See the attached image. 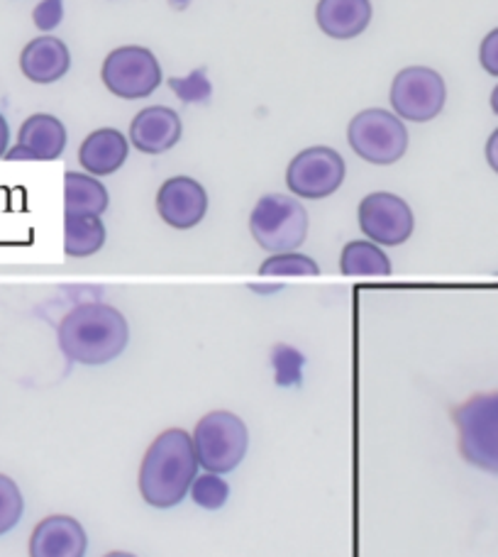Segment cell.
Returning <instances> with one entry per match:
<instances>
[{
	"label": "cell",
	"instance_id": "obj_21",
	"mask_svg": "<svg viewBox=\"0 0 498 557\" xmlns=\"http://www.w3.org/2000/svg\"><path fill=\"white\" fill-rule=\"evenodd\" d=\"M259 274L262 276H318L321 274V267L315 260L301 252H282L272 255L269 260L259 267Z\"/></svg>",
	"mask_w": 498,
	"mask_h": 557
},
{
	"label": "cell",
	"instance_id": "obj_26",
	"mask_svg": "<svg viewBox=\"0 0 498 557\" xmlns=\"http://www.w3.org/2000/svg\"><path fill=\"white\" fill-rule=\"evenodd\" d=\"M480 64L486 74L498 76V27L482 39Z\"/></svg>",
	"mask_w": 498,
	"mask_h": 557
},
{
	"label": "cell",
	"instance_id": "obj_23",
	"mask_svg": "<svg viewBox=\"0 0 498 557\" xmlns=\"http://www.w3.org/2000/svg\"><path fill=\"white\" fill-rule=\"evenodd\" d=\"M25 499L15 480L8 474H0V535H5L15 529L23 519Z\"/></svg>",
	"mask_w": 498,
	"mask_h": 557
},
{
	"label": "cell",
	"instance_id": "obj_1",
	"mask_svg": "<svg viewBox=\"0 0 498 557\" xmlns=\"http://www.w3.org/2000/svg\"><path fill=\"white\" fill-rule=\"evenodd\" d=\"M194 437L184 428H169L147 447L139 467V494L154 509L182 504L198 472Z\"/></svg>",
	"mask_w": 498,
	"mask_h": 557
},
{
	"label": "cell",
	"instance_id": "obj_17",
	"mask_svg": "<svg viewBox=\"0 0 498 557\" xmlns=\"http://www.w3.org/2000/svg\"><path fill=\"white\" fill-rule=\"evenodd\" d=\"M129 139L115 127H101L84 139L78 162L91 176H111L127 162Z\"/></svg>",
	"mask_w": 498,
	"mask_h": 557
},
{
	"label": "cell",
	"instance_id": "obj_19",
	"mask_svg": "<svg viewBox=\"0 0 498 557\" xmlns=\"http://www.w3.org/2000/svg\"><path fill=\"white\" fill-rule=\"evenodd\" d=\"M105 225L101 215H64V252L76 260L101 252Z\"/></svg>",
	"mask_w": 498,
	"mask_h": 557
},
{
	"label": "cell",
	"instance_id": "obj_13",
	"mask_svg": "<svg viewBox=\"0 0 498 557\" xmlns=\"http://www.w3.org/2000/svg\"><path fill=\"white\" fill-rule=\"evenodd\" d=\"M88 535L72 516H47L29 535V557H86Z\"/></svg>",
	"mask_w": 498,
	"mask_h": 557
},
{
	"label": "cell",
	"instance_id": "obj_27",
	"mask_svg": "<svg viewBox=\"0 0 498 557\" xmlns=\"http://www.w3.org/2000/svg\"><path fill=\"white\" fill-rule=\"evenodd\" d=\"M486 162L494 169V174H498V127L491 133V137L486 139Z\"/></svg>",
	"mask_w": 498,
	"mask_h": 557
},
{
	"label": "cell",
	"instance_id": "obj_15",
	"mask_svg": "<svg viewBox=\"0 0 498 557\" xmlns=\"http://www.w3.org/2000/svg\"><path fill=\"white\" fill-rule=\"evenodd\" d=\"M72 69V54L62 39L54 35L35 37L20 52V72L33 84H54Z\"/></svg>",
	"mask_w": 498,
	"mask_h": 557
},
{
	"label": "cell",
	"instance_id": "obj_14",
	"mask_svg": "<svg viewBox=\"0 0 498 557\" xmlns=\"http://www.w3.org/2000/svg\"><path fill=\"white\" fill-rule=\"evenodd\" d=\"M184 125L176 111L166 106H149L129 123V143L142 154H164L178 145Z\"/></svg>",
	"mask_w": 498,
	"mask_h": 557
},
{
	"label": "cell",
	"instance_id": "obj_30",
	"mask_svg": "<svg viewBox=\"0 0 498 557\" xmlns=\"http://www.w3.org/2000/svg\"><path fill=\"white\" fill-rule=\"evenodd\" d=\"M169 3H172V5L178 8V10H184L188 3H191V0H169Z\"/></svg>",
	"mask_w": 498,
	"mask_h": 557
},
{
	"label": "cell",
	"instance_id": "obj_28",
	"mask_svg": "<svg viewBox=\"0 0 498 557\" xmlns=\"http://www.w3.org/2000/svg\"><path fill=\"white\" fill-rule=\"evenodd\" d=\"M8 143H10V127L3 115H0V157H5L8 152Z\"/></svg>",
	"mask_w": 498,
	"mask_h": 557
},
{
	"label": "cell",
	"instance_id": "obj_9",
	"mask_svg": "<svg viewBox=\"0 0 498 557\" xmlns=\"http://www.w3.org/2000/svg\"><path fill=\"white\" fill-rule=\"evenodd\" d=\"M347 166L340 152L333 147H308L298 152L286 169L288 191L308 201H321L343 186Z\"/></svg>",
	"mask_w": 498,
	"mask_h": 557
},
{
	"label": "cell",
	"instance_id": "obj_7",
	"mask_svg": "<svg viewBox=\"0 0 498 557\" xmlns=\"http://www.w3.org/2000/svg\"><path fill=\"white\" fill-rule=\"evenodd\" d=\"M388 98L401 121L427 123L443 113L447 86L445 78L431 66H406L394 76Z\"/></svg>",
	"mask_w": 498,
	"mask_h": 557
},
{
	"label": "cell",
	"instance_id": "obj_24",
	"mask_svg": "<svg viewBox=\"0 0 498 557\" xmlns=\"http://www.w3.org/2000/svg\"><path fill=\"white\" fill-rule=\"evenodd\" d=\"M169 86L174 88L176 96L182 98L184 103H203L213 94V86H211V82H208L203 69H198V72L182 76V78H172Z\"/></svg>",
	"mask_w": 498,
	"mask_h": 557
},
{
	"label": "cell",
	"instance_id": "obj_16",
	"mask_svg": "<svg viewBox=\"0 0 498 557\" xmlns=\"http://www.w3.org/2000/svg\"><path fill=\"white\" fill-rule=\"evenodd\" d=\"M370 0H318V27L333 39L360 37L372 23Z\"/></svg>",
	"mask_w": 498,
	"mask_h": 557
},
{
	"label": "cell",
	"instance_id": "obj_4",
	"mask_svg": "<svg viewBox=\"0 0 498 557\" xmlns=\"http://www.w3.org/2000/svg\"><path fill=\"white\" fill-rule=\"evenodd\" d=\"M249 233L266 252H296L308 237L306 206L294 196L266 194L249 213Z\"/></svg>",
	"mask_w": 498,
	"mask_h": 557
},
{
	"label": "cell",
	"instance_id": "obj_31",
	"mask_svg": "<svg viewBox=\"0 0 498 557\" xmlns=\"http://www.w3.org/2000/svg\"><path fill=\"white\" fill-rule=\"evenodd\" d=\"M103 557H137V555H133V553H121V550H115V553H108V555H103Z\"/></svg>",
	"mask_w": 498,
	"mask_h": 557
},
{
	"label": "cell",
	"instance_id": "obj_25",
	"mask_svg": "<svg viewBox=\"0 0 498 557\" xmlns=\"http://www.w3.org/2000/svg\"><path fill=\"white\" fill-rule=\"evenodd\" d=\"M64 17V3L62 0H42L35 10H33V20L37 29L42 33H52V29L62 23Z\"/></svg>",
	"mask_w": 498,
	"mask_h": 557
},
{
	"label": "cell",
	"instance_id": "obj_12",
	"mask_svg": "<svg viewBox=\"0 0 498 557\" xmlns=\"http://www.w3.org/2000/svg\"><path fill=\"white\" fill-rule=\"evenodd\" d=\"M66 147V127L49 113L29 115L20 125L17 145L10 147L5 159H29V162H49L59 159Z\"/></svg>",
	"mask_w": 498,
	"mask_h": 557
},
{
	"label": "cell",
	"instance_id": "obj_11",
	"mask_svg": "<svg viewBox=\"0 0 498 557\" xmlns=\"http://www.w3.org/2000/svg\"><path fill=\"white\" fill-rule=\"evenodd\" d=\"M157 213L174 231H191L208 213L206 188L191 176L166 178L157 194Z\"/></svg>",
	"mask_w": 498,
	"mask_h": 557
},
{
	"label": "cell",
	"instance_id": "obj_6",
	"mask_svg": "<svg viewBox=\"0 0 498 557\" xmlns=\"http://www.w3.org/2000/svg\"><path fill=\"white\" fill-rule=\"evenodd\" d=\"M347 139L354 154L376 166L396 164L408 152L406 123L384 108H366L352 117Z\"/></svg>",
	"mask_w": 498,
	"mask_h": 557
},
{
	"label": "cell",
	"instance_id": "obj_20",
	"mask_svg": "<svg viewBox=\"0 0 498 557\" xmlns=\"http://www.w3.org/2000/svg\"><path fill=\"white\" fill-rule=\"evenodd\" d=\"M340 270L345 276H388L391 260L372 240H352L340 255Z\"/></svg>",
	"mask_w": 498,
	"mask_h": 557
},
{
	"label": "cell",
	"instance_id": "obj_10",
	"mask_svg": "<svg viewBox=\"0 0 498 557\" xmlns=\"http://www.w3.org/2000/svg\"><path fill=\"white\" fill-rule=\"evenodd\" d=\"M360 227L366 240L386 247L403 245L413 235L415 218L401 196L374 191L360 203Z\"/></svg>",
	"mask_w": 498,
	"mask_h": 557
},
{
	"label": "cell",
	"instance_id": "obj_22",
	"mask_svg": "<svg viewBox=\"0 0 498 557\" xmlns=\"http://www.w3.org/2000/svg\"><path fill=\"white\" fill-rule=\"evenodd\" d=\"M227 496H231V486H227L223 476L215 472L196 476L191 484V499L201 506V509H208V511L223 509Z\"/></svg>",
	"mask_w": 498,
	"mask_h": 557
},
{
	"label": "cell",
	"instance_id": "obj_8",
	"mask_svg": "<svg viewBox=\"0 0 498 557\" xmlns=\"http://www.w3.org/2000/svg\"><path fill=\"white\" fill-rule=\"evenodd\" d=\"M108 91L125 101L152 96L162 84V66L147 47L125 45L105 57L101 69Z\"/></svg>",
	"mask_w": 498,
	"mask_h": 557
},
{
	"label": "cell",
	"instance_id": "obj_29",
	"mask_svg": "<svg viewBox=\"0 0 498 557\" xmlns=\"http://www.w3.org/2000/svg\"><path fill=\"white\" fill-rule=\"evenodd\" d=\"M491 111L498 115V86L491 91Z\"/></svg>",
	"mask_w": 498,
	"mask_h": 557
},
{
	"label": "cell",
	"instance_id": "obj_3",
	"mask_svg": "<svg viewBox=\"0 0 498 557\" xmlns=\"http://www.w3.org/2000/svg\"><path fill=\"white\" fill-rule=\"evenodd\" d=\"M464 462L498 476V392L476 394L452 411Z\"/></svg>",
	"mask_w": 498,
	"mask_h": 557
},
{
	"label": "cell",
	"instance_id": "obj_5",
	"mask_svg": "<svg viewBox=\"0 0 498 557\" xmlns=\"http://www.w3.org/2000/svg\"><path fill=\"white\" fill-rule=\"evenodd\" d=\"M194 447L198 465L208 472H233L247 455V425L240 416L231 411H211L196 423Z\"/></svg>",
	"mask_w": 498,
	"mask_h": 557
},
{
	"label": "cell",
	"instance_id": "obj_18",
	"mask_svg": "<svg viewBox=\"0 0 498 557\" xmlns=\"http://www.w3.org/2000/svg\"><path fill=\"white\" fill-rule=\"evenodd\" d=\"M111 203L108 188L98 176L66 172L64 176V213L66 215H103Z\"/></svg>",
	"mask_w": 498,
	"mask_h": 557
},
{
	"label": "cell",
	"instance_id": "obj_2",
	"mask_svg": "<svg viewBox=\"0 0 498 557\" xmlns=\"http://www.w3.org/2000/svg\"><path fill=\"white\" fill-rule=\"evenodd\" d=\"M59 347L66 360L78 364H108L125 352L129 325L108 304H78L59 323Z\"/></svg>",
	"mask_w": 498,
	"mask_h": 557
}]
</instances>
